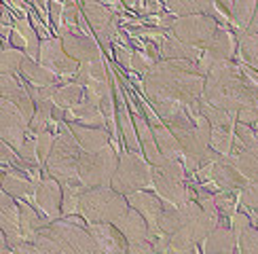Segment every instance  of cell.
Here are the masks:
<instances>
[{
	"mask_svg": "<svg viewBox=\"0 0 258 254\" xmlns=\"http://www.w3.org/2000/svg\"><path fill=\"white\" fill-rule=\"evenodd\" d=\"M144 95L155 102H171L190 108L201 102L206 89V77L195 61H169L161 59L142 81Z\"/></svg>",
	"mask_w": 258,
	"mask_h": 254,
	"instance_id": "cell-1",
	"label": "cell"
},
{
	"mask_svg": "<svg viewBox=\"0 0 258 254\" xmlns=\"http://www.w3.org/2000/svg\"><path fill=\"white\" fill-rule=\"evenodd\" d=\"M203 102L237 116L245 110H258V89L235 61H222L206 77Z\"/></svg>",
	"mask_w": 258,
	"mask_h": 254,
	"instance_id": "cell-2",
	"label": "cell"
},
{
	"mask_svg": "<svg viewBox=\"0 0 258 254\" xmlns=\"http://www.w3.org/2000/svg\"><path fill=\"white\" fill-rule=\"evenodd\" d=\"M83 148L77 142V138L70 132L68 123H59L55 146L49 155V161L45 165V174L55 178L59 184L63 182H77L79 180V163L83 157Z\"/></svg>",
	"mask_w": 258,
	"mask_h": 254,
	"instance_id": "cell-3",
	"label": "cell"
},
{
	"mask_svg": "<svg viewBox=\"0 0 258 254\" xmlns=\"http://www.w3.org/2000/svg\"><path fill=\"white\" fill-rule=\"evenodd\" d=\"M153 188L165 204H171L176 208L188 204L190 188L186 182L184 163L163 157L157 165H153Z\"/></svg>",
	"mask_w": 258,
	"mask_h": 254,
	"instance_id": "cell-4",
	"label": "cell"
},
{
	"mask_svg": "<svg viewBox=\"0 0 258 254\" xmlns=\"http://www.w3.org/2000/svg\"><path fill=\"white\" fill-rule=\"evenodd\" d=\"M129 201L112 186L87 188L81 199V216L87 222H114L125 216Z\"/></svg>",
	"mask_w": 258,
	"mask_h": 254,
	"instance_id": "cell-5",
	"label": "cell"
},
{
	"mask_svg": "<svg viewBox=\"0 0 258 254\" xmlns=\"http://www.w3.org/2000/svg\"><path fill=\"white\" fill-rule=\"evenodd\" d=\"M192 182H199L212 193H241V190L250 184L237 165L231 161V157H224L220 161H214L208 165H201L195 174L190 176Z\"/></svg>",
	"mask_w": 258,
	"mask_h": 254,
	"instance_id": "cell-6",
	"label": "cell"
},
{
	"mask_svg": "<svg viewBox=\"0 0 258 254\" xmlns=\"http://www.w3.org/2000/svg\"><path fill=\"white\" fill-rule=\"evenodd\" d=\"M110 186L125 197L138 190H148L153 186V165L146 161V157L125 151L119 155V167Z\"/></svg>",
	"mask_w": 258,
	"mask_h": 254,
	"instance_id": "cell-7",
	"label": "cell"
},
{
	"mask_svg": "<svg viewBox=\"0 0 258 254\" xmlns=\"http://www.w3.org/2000/svg\"><path fill=\"white\" fill-rule=\"evenodd\" d=\"M119 155L121 153H116L112 144L98 153H83L79 163V180L87 188L110 186L119 167Z\"/></svg>",
	"mask_w": 258,
	"mask_h": 254,
	"instance_id": "cell-8",
	"label": "cell"
},
{
	"mask_svg": "<svg viewBox=\"0 0 258 254\" xmlns=\"http://www.w3.org/2000/svg\"><path fill=\"white\" fill-rule=\"evenodd\" d=\"M42 231L57 243L63 254H98L87 227L74 225L68 218L53 220Z\"/></svg>",
	"mask_w": 258,
	"mask_h": 254,
	"instance_id": "cell-9",
	"label": "cell"
},
{
	"mask_svg": "<svg viewBox=\"0 0 258 254\" xmlns=\"http://www.w3.org/2000/svg\"><path fill=\"white\" fill-rule=\"evenodd\" d=\"M220 24L210 15H190V17H176L171 24V36H176L184 45L206 49L208 42L218 32Z\"/></svg>",
	"mask_w": 258,
	"mask_h": 254,
	"instance_id": "cell-10",
	"label": "cell"
},
{
	"mask_svg": "<svg viewBox=\"0 0 258 254\" xmlns=\"http://www.w3.org/2000/svg\"><path fill=\"white\" fill-rule=\"evenodd\" d=\"M235 49H237V36H235L229 28L220 26L218 32L214 34V38L208 42V47L203 49L201 59L197 61L199 72L203 77H208V72L214 66H218L222 61H233Z\"/></svg>",
	"mask_w": 258,
	"mask_h": 254,
	"instance_id": "cell-11",
	"label": "cell"
},
{
	"mask_svg": "<svg viewBox=\"0 0 258 254\" xmlns=\"http://www.w3.org/2000/svg\"><path fill=\"white\" fill-rule=\"evenodd\" d=\"M38 64H42L45 68H49L53 74H57L59 79H68V77H77L81 70V64L77 59H72L66 49H63V40L61 38H42L40 42V55Z\"/></svg>",
	"mask_w": 258,
	"mask_h": 254,
	"instance_id": "cell-12",
	"label": "cell"
},
{
	"mask_svg": "<svg viewBox=\"0 0 258 254\" xmlns=\"http://www.w3.org/2000/svg\"><path fill=\"white\" fill-rule=\"evenodd\" d=\"M81 11L85 19H87L89 28L95 32V36L102 42V47H110V42L119 38L116 13L110 11L104 3H81Z\"/></svg>",
	"mask_w": 258,
	"mask_h": 254,
	"instance_id": "cell-13",
	"label": "cell"
},
{
	"mask_svg": "<svg viewBox=\"0 0 258 254\" xmlns=\"http://www.w3.org/2000/svg\"><path fill=\"white\" fill-rule=\"evenodd\" d=\"M28 132L30 121L11 102L0 100V136H3V142L13 146L19 153L28 140Z\"/></svg>",
	"mask_w": 258,
	"mask_h": 254,
	"instance_id": "cell-14",
	"label": "cell"
},
{
	"mask_svg": "<svg viewBox=\"0 0 258 254\" xmlns=\"http://www.w3.org/2000/svg\"><path fill=\"white\" fill-rule=\"evenodd\" d=\"M127 201H129V208H134L138 214L148 222L150 241L161 237L159 220H161V214H163V210H165V201L157 193H150V190H138V193L127 195Z\"/></svg>",
	"mask_w": 258,
	"mask_h": 254,
	"instance_id": "cell-15",
	"label": "cell"
},
{
	"mask_svg": "<svg viewBox=\"0 0 258 254\" xmlns=\"http://www.w3.org/2000/svg\"><path fill=\"white\" fill-rule=\"evenodd\" d=\"M87 231L98 254H127L129 243L112 222H87Z\"/></svg>",
	"mask_w": 258,
	"mask_h": 254,
	"instance_id": "cell-16",
	"label": "cell"
},
{
	"mask_svg": "<svg viewBox=\"0 0 258 254\" xmlns=\"http://www.w3.org/2000/svg\"><path fill=\"white\" fill-rule=\"evenodd\" d=\"M61 199H63V188L55 178L51 176H42V180L38 182L36 195H34V204L38 206V210L42 212V216L53 220L61 218Z\"/></svg>",
	"mask_w": 258,
	"mask_h": 254,
	"instance_id": "cell-17",
	"label": "cell"
},
{
	"mask_svg": "<svg viewBox=\"0 0 258 254\" xmlns=\"http://www.w3.org/2000/svg\"><path fill=\"white\" fill-rule=\"evenodd\" d=\"M214 5H216L218 11L224 13L229 26L235 28L237 40H241L252 24V17H254V11H256L258 3H254V0H218V3H214Z\"/></svg>",
	"mask_w": 258,
	"mask_h": 254,
	"instance_id": "cell-18",
	"label": "cell"
},
{
	"mask_svg": "<svg viewBox=\"0 0 258 254\" xmlns=\"http://www.w3.org/2000/svg\"><path fill=\"white\" fill-rule=\"evenodd\" d=\"M0 100L11 102L32 123V116L36 112V104L32 100V95L28 93L26 83H21L17 77L3 74V77H0Z\"/></svg>",
	"mask_w": 258,
	"mask_h": 254,
	"instance_id": "cell-19",
	"label": "cell"
},
{
	"mask_svg": "<svg viewBox=\"0 0 258 254\" xmlns=\"http://www.w3.org/2000/svg\"><path fill=\"white\" fill-rule=\"evenodd\" d=\"M0 229H3V235L11 243V248H15L26 241L24 233H21L19 201L7 193H3V197H0Z\"/></svg>",
	"mask_w": 258,
	"mask_h": 254,
	"instance_id": "cell-20",
	"label": "cell"
},
{
	"mask_svg": "<svg viewBox=\"0 0 258 254\" xmlns=\"http://www.w3.org/2000/svg\"><path fill=\"white\" fill-rule=\"evenodd\" d=\"M61 40H63V49H66V53L72 59H77L81 66L83 64H93V61L104 59L102 51H100V42L93 36L66 34V36H61Z\"/></svg>",
	"mask_w": 258,
	"mask_h": 254,
	"instance_id": "cell-21",
	"label": "cell"
},
{
	"mask_svg": "<svg viewBox=\"0 0 258 254\" xmlns=\"http://www.w3.org/2000/svg\"><path fill=\"white\" fill-rule=\"evenodd\" d=\"M68 127H70V132L74 134V138H77V142L81 144V148L85 153H98V151H102V148L112 144V138H110L108 130L85 127V125H79L74 121H70Z\"/></svg>",
	"mask_w": 258,
	"mask_h": 254,
	"instance_id": "cell-22",
	"label": "cell"
},
{
	"mask_svg": "<svg viewBox=\"0 0 258 254\" xmlns=\"http://www.w3.org/2000/svg\"><path fill=\"white\" fill-rule=\"evenodd\" d=\"M116 93H119V104H116V123H119V134L123 136L125 148L129 153H138L142 155V144H140V138L136 132V123H134V114L129 112L127 104L123 100V93L119 89V83H116Z\"/></svg>",
	"mask_w": 258,
	"mask_h": 254,
	"instance_id": "cell-23",
	"label": "cell"
},
{
	"mask_svg": "<svg viewBox=\"0 0 258 254\" xmlns=\"http://www.w3.org/2000/svg\"><path fill=\"white\" fill-rule=\"evenodd\" d=\"M114 227L125 235L129 246H134V243H146V241H150L148 222L140 216L134 208H129L125 212V216L114 222Z\"/></svg>",
	"mask_w": 258,
	"mask_h": 254,
	"instance_id": "cell-24",
	"label": "cell"
},
{
	"mask_svg": "<svg viewBox=\"0 0 258 254\" xmlns=\"http://www.w3.org/2000/svg\"><path fill=\"white\" fill-rule=\"evenodd\" d=\"M0 186H3V193L15 197L17 201H32L36 195L38 182H34V180H30L28 176L19 172H3Z\"/></svg>",
	"mask_w": 258,
	"mask_h": 254,
	"instance_id": "cell-25",
	"label": "cell"
},
{
	"mask_svg": "<svg viewBox=\"0 0 258 254\" xmlns=\"http://www.w3.org/2000/svg\"><path fill=\"white\" fill-rule=\"evenodd\" d=\"M134 123H136V132H138V138H140V144H142V155L146 157V161L150 165H157L161 159H163V155L159 153L153 125L146 121L144 112H140V110H134Z\"/></svg>",
	"mask_w": 258,
	"mask_h": 254,
	"instance_id": "cell-26",
	"label": "cell"
},
{
	"mask_svg": "<svg viewBox=\"0 0 258 254\" xmlns=\"http://www.w3.org/2000/svg\"><path fill=\"white\" fill-rule=\"evenodd\" d=\"M239 241L229 225H218L203 243V254H235Z\"/></svg>",
	"mask_w": 258,
	"mask_h": 254,
	"instance_id": "cell-27",
	"label": "cell"
},
{
	"mask_svg": "<svg viewBox=\"0 0 258 254\" xmlns=\"http://www.w3.org/2000/svg\"><path fill=\"white\" fill-rule=\"evenodd\" d=\"M66 119L68 123L74 121L79 125H85V127H98V130H108V121H106L104 112L100 110L98 104H91L83 98L81 104H77L74 108H70L66 112Z\"/></svg>",
	"mask_w": 258,
	"mask_h": 254,
	"instance_id": "cell-28",
	"label": "cell"
},
{
	"mask_svg": "<svg viewBox=\"0 0 258 254\" xmlns=\"http://www.w3.org/2000/svg\"><path fill=\"white\" fill-rule=\"evenodd\" d=\"M161 51V59H169V61H199L201 59V49L197 47H190V45H184L182 40H178L176 36H167L163 40V45L159 47Z\"/></svg>",
	"mask_w": 258,
	"mask_h": 254,
	"instance_id": "cell-29",
	"label": "cell"
},
{
	"mask_svg": "<svg viewBox=\"0 0 258 254\" xmlns=\"http://www.w3.org/2000/svg\"><path fill=\"white\" fill-rule=\"evenodd\" d=\"M21 74H24V79H26L28 85H32V87H38V89L51 87V85H59V77H57V74H53L49 68H45L42 64L30 59V57L24 59Z\"/></svg>",
	"mask_w": 258,
	"mask_h": 254,
	"instance_id": "cell-30",
	"label": "cell"
},
{
	"mask_svg": "<svg viewBox=\"0 0 258 254\" xmlns=\"http://www.w3.org/2000/svg\"><path fill=\"white\" fill-rule=\"evenodd\" d=\"M19 212H21V233H24V239L34 243L36 235L49 225V218L40 216L38 212L32 208L28 201H19Z\"/></svg>",
	"mask_w": 258,
	"mask_h": 254,
	"instance_id": "cell-31",
	"label": "cell"
},
{
	"mask_svg": "<svg viewBox=\"0 0 258 254\" xmlns=\"http://www.w3.org/2000/svg\"><path fill=\"white\" fill-rule=\"evenodd\" d=\"M231 161L237 165V169L250 182H258V142L248 146L243 144V148L231 155Z\"/></svg>",
	"mask_w": 258,
	"mask_h": 254,
	"instance_id": "cell-32",
	"label": "cell"
},
{
	"mask_svg": "<svg viewBox=\"0 0 258 254\" xmlns=\"http://www.w3.org/2000/svg\"><path fill=\"white\" fill-rule=\"evenodd\" d=\"M165 7L174 17L214 15V3H210V0H167Z\"/></svg>",
	"mask_w": 258,
	"mask_h": 254,
	"instance_id": "cell-33",
	"label": "cell"
},
{
	"mask_svg": "<svg viewBox=\"0 0 258 254\" xmlns=\"http://www.w3.org/2000/svg\"><path fill=\"white\" fill-rule=\"evenodd\" d=\"M153 132H155V140H157V146H159L161 155H163L165 159H174V161H184V153H182L176 136L167 130L165 123L153 125Z\"/></svg>",
	"mask_w": 258,
	"mask_h": 254,
	"instance_id": "cell-34",
	"label": "cell"
},
{
	"mask_svg": "<svg viewBox=\"0 0 258 254\" xmlns=\"http://www.w3.org/2000/svg\"><path fill=\"white\" fill-rule=\"evenodd\" d=\"M63 188V199H61V218L66 216H81V199L85 195V186L81 180L77 182H63L61 184Z\"/></svg>",
	"mask_w": 258,
	"mask_h": 254,
	"instance_id": "cell-35",
	"label": "cell"
},
{
	"mask_svg": "<svg viewBox=\"0 0 258 254\" xmlns=\"http://www.w3.org/2000/svg\"><path fill=\"white\" fill-rule=\"evenodd\" d=\"M85 98V89L81 87V85L77 83H66V85H59V87L55 89V93H53V106H57V108L61 110H70L74 108L77 104H81Z\"/></svg>",
	"mask_w": 258,
	"mask_h": 254,
	"instance_id": "cell-36",
	"label": "cell"
},
{
	"mask_svg": "<svg viewBox=\"0 0 258 254\" xmlns=\"http://www.w3.org/2000/svg\"><path fill=\"white\" fill-rule=\"evenodd\" d=\"M15 30L19 32L21 36H24L26 40V55L30 59H34L38 61V55H40V38H38V32L36 28L32 26V21L28 17H17L15 19Z\"/></svg>",
	"mask_w": 258,
	"mask_h": 254,
	"instance_id": "cell-37",
	"label": "cell"
},
{
	"mask_svg": "<svg viewBox=\"0 0 258 254\" xmlns=\"http://www.w3.org/2000/svg\"><path fill=\"white\" fill-rule=\"evenodd\" d=\"M235 146V127H212L210 148H214L222 157H231Z\"/></svg>",
	"mask_w": 258,
	"mask_h": 254,
	"instance_id": "cell-38",
	"label": "cell"
},
{
	"mask_svg": "<svg viewBox=\"0 0 258 254\" xmlns=\"http://www.w3.org/2000/svg\"><path fill=\"white\" fill-rule=\"evenodd\" d=\"M53 102H36V112L32 116V123H30V134H45L51 130V123H53Z\"/></svg>",
	"mask_w": 258,
	"mask_h": 254,
	"instance_id": "cell-39",
	"label": "cell"
},
{
	"mask_svg": "<svg viewBox=\"0 0 258 254\" xmlns=\"http://www.w3.org/2000/svg\"><path fill=\"white\" fill-rule=\"evenodd\" d=\"M26 57L28 55L19 49H13V47L3 49V53H0V72L9 74V77H17V72H21Z\"/></svg>",
	"mask_w": 258,
	"mask_h": 254,
	"instance_id": "cell-40",
	"label": "cell"
},
{
	"mask_svg": "<svg viewBox=\"0 0 258 254\" xmlns=\"http://www.w3.org/2000/svg\"><path fill=\"white\" fill-rule=\"evenodd\" d=\"M199 108H201V114L210 121L212 127H235V121H237L235 116H231L229 112H224V110L216 108V106H212L208 102H203V98L199 102Z\"/></svg>",
	"mask_w": 258,
	"mask_h": 254,
	"instance_id": "cell-41",
	"label": "cell"
},
{
	"mask_svg": "<svg viewBox=\"0 0 258 254\" xmlns=\"http://www.w3.org/2000/svg\"><path fill=\"white\" fill-rule=\"evenodd\" d=\"M237 51H239V57L243 59V64H248L250 68H254L258 72V36L241 38L237 42Z\"/></svg>",
	"mask_w": 258,
	"mask_h": 254,
	"instance_id": "cell-42",
	"label": "cell"
},
{
	"mask_svg": "<svg viewBox=\"0 0 258 254\" xmlns=\"http://www.w3.org/2000/svg\"><path fill=\"white\" fill-rule=\"evenodd\" d=\"M237 241L241 254H258V229L254 225L245 227L237 235Z\"/></svg>",
	"mask_w": 258,
	"mask_h": 254,
	"instance_id": "cell-43",
	"label": "cell"
},
{
	"mask_svg": "<svg viewBox=\"0 0 258 254\" xmlns=\"http://www.w3.org/2000/svg\"><path fill=\"white\" fill-rule=\"evenodd\" d=\"M239 206L241 212H258V182H250L245 186L241 193H239Z\"/></svg>",
	"mask_w": 258,
	"mask_h": 254,
	"instance_id": "cell-44",
	"label": "cell"
},
{
	"mask_svg": "<svg viewBox=\"0 0 258 254\" xmlns=\"http://www.w3.org/2000/svg\"><path fill=\"white\" fill-rule=\"evenodd\" d=\"M157 64H159V61H155L153 57L148 55V53H144V51H134V57H132V70H134V72L146 77V74L153 70Z\"/></svg>",
	"mask_w": 258,
	"mask_h": 254,
	"instance_id": "cell-45",
	"label": "cell"
},
{
	"mask_svg": "<svg viewBox=\"0 0 258 254\" xmlns=\"http://www.w3.org/2000/svg\"><path fill=\"white\" fill-rule=\"evenodd\" d=\"M19 157L24 159V163H28L30 167H40V159H38V151H36V138L32 140V138H28L26 144L21 146V151H19Z\"/></svg>",
	"mask_w": 258,
	"mask_h": 254,
	"instance_id": "cell-46",
	"label": "cell"
},
{
	"mask_svg": "<svg viewBox=\"0 0 258 254\" xmlns=\"http://www.w3.org/2000/svg\"><path fill=\"white\" fill-rule=\"evenodd\" d=\"M63 11H66V3H49V17H51L53 24H55L57 30H59V26H61Z\"/></svg>",
	"mask_w": 258,
	"mask_h": 254,
	"instance_id": "cell-47",
	"label": "cell"
},
{
	"mask_svg": "<svg viewBox=\"0 0 258 254\" xmlns=\"http://www.w3.org/2000/svg\"><path fill=\"white\" fill-rule=\"evenodd\" d=\"M132 57H134V51H129L125 47H116V59L123 64V68L132 70Z\"/></svg>",
	"mask_w": 258,
	"mask_h": 254,
	"instance_id": "cell-48",
	"label": "cell"
},
{
	"mask_svg": "<svg viewBox=\"0 0 258 254\" xmlns=\"http://www.w3.org/2000/svg\"><path fill=\"white\" fill-rule=\"evenodd\" d=\"M248 36H258V5H256V11H254V17H252V24L248 28V32L243 34V38H248ZM239 42V40H237Z\"/></svg>",
	"mask_w": 258,
	"mask_h": 254,
	"instance_id": "cell-49",
	"label": "cell"
},
{
	"mask_svg": "<svg viewBox=\"0 0 258 254\" xmlns=\"http://www.w3.org/2000/svg\"><path fill=\"white\" fill-rule=\"evenodd\" d=\"M245 214H248L250 216V220H252V225L258 229V212H252V210H248V212H245Z\"/></svg>",
	"mask_w": 258,
	"mask_h": 254,
	"instance_id": "cell-50",
	"label": "cell"
}]
</instances>
